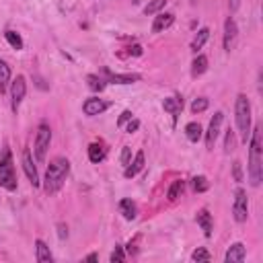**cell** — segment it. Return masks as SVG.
<instances>
[{"instance_id":"obj_1","label":"cell","mask_w":263,"mask_h":263,"mask_svg":"<svg viewBox=\"0 0 263 263\" xmlns=\"http://www.w3.org/2000/svg\"><path fill=\"white\" fill-rule=\"evenodd\" d=\"M261 150V125H255L249 136V183L253 187H259L263 181Z\"/></svg>"},{"instance_id":"obj_2","label":"cell","mask_w":263,"mask_h":263,"mask_svg":"<svg viewBox=\"0 0 263 263\" xmlns=\"http://www.w3.org/2000/svg\"><path fill=\"white\" fill-rule=\"evenodd\" d=\"M68 173H70L68 159H64V156H56V159L48 165V173H46V181H44V191L48 195L58 193L62 189V185H64Z\"/></svg>"},{"instance_id":"obj_3","label":"cell","mask_w":263,"mask_h":263,"mask_svg":"<svg viewBox=\"0 0 263 263\" xmlns=\"http://www.w3.org/2000/svg\"><path fill=\"white\" fill-rule=\"evenodd\" d=\"M235 120H237V128L243 142H249L251 136V101L245 93L237 95L235 101Z\"/></svg>"},{"instance_id":"obj_4","label":"cell","mask_w":263,"mask_h":263,"mask_svg":"<svg viewBox=\"0 0 263 263\" xmlns=\"http://www.w3.org/2000/svg\"><path fill=\"white\" fill-rule=\"evenodd\" d=\"M0 187L6 191H15L17 189V173H15V163H13V152L8 146H4L0 152Z\"/></svg>"},{"instance_id":"obj_5","label":"cell","mask_w":263,"mask_h":263,"mask_svg":"<svg viewBox=\"0 0 263 263\" xmlns=\"http://www.w3.org/2000/svg\"><path fill=\"white\" fill-rule=\"evenodd\" d=\"M49 142H51V130H49V125H48V123H41L39 128H37L35 146H33V152H35V161H37V163H44V161H46Z\"/></svg>"},{"instance_id":"obj_6","label":"cell","mask_w":263,"mask_h":263,"mask_svg":"<svg viewBox=\"0 0 263 263\" xmlns=\"http://www.w3.org/2000/svg\"><path fill=\"white\" fill-rule=\"evenodd\" d=\"M233 216L237 222H247L249 218V199H247V191L245 189H237L235 191V204H233Z\"/></svg>"},{"instance_id":"obj_7","label":"cell","mask_w":263,"mask_h":263,"mask_svg":"<svg viewBox=\"0 0 263 263\" xmlns=\"http://www.w3.org/2000/svg\"><path fill=\"white\" fill-rule=\"evenodd\" d=\"M27 95V82H25V76H17L13 82H10V107L17 113L21 103H23Z\"/></svg>"},{"instance_id":"obj_8","label":"cell","mask_w":263,"mask_h":263,"mask_svg":"<svg viewBox=\"0 0 263 263\" xmlns=\"http://www.w3.org/2000/svg\"><path fill=\"white\" fill-rule=\"evenodd\" d=\"M222 120H224V113L222 111H216L214 118L210 120V125H208V132H206V148L212 150L214 144L220 136V125H222Z\"/></svg>"},{"instance_id":"obj_9","label":"cell","mask_w":263,"mask_h":263,"mask_svg":"<svg viewBox=\"0 0 263 263\" xmlns=\"http://www.w3.org/2000/svg\"><path fill=\"white\" fill-rule=\"evenodd\" d=\"M237 37H239V27H237V23H235V19L228 17V19L224 21V49L228 51V54L235 49Z\"/></svg>"},{"instance_id":"obj_10","label":"cell","mask_w":263,"mask_h":263,"mask_svg":"<svg viewBox=\"0 0 263 263\" xmlns=\"http://www.w3.org/2000/svg\"><path fill=\"white\" fill-rule=\"evenodd\" d=\"M21 163H23V171L27 175V179L31 181V185L33 187H39V175H37V167L33 165V156H31V152L25 148L23 150V159H21Z\"/></svg>"},{"instance_id":"obj_11","label":"cell","mask_w":263,"mask_h":263,"mask_svg":"<svg viewBox=\"0 0 263 263\" xmlns=\"http://www.w3.org/2000/svg\"><path fill=\"white\" fill-rule=\"evenodd\" d=\"M109 105H111V103L103 101V99L91 97V99L85 101V105H82V111H85V115H89V118H95V115H101L103 111H107Z\"/></svg>"},{"instance_id":"obj_12","label":"cell","mask_w":263,"mask_h":263,"mask_svg":"<svg viewBox=\"0 0 263 263\" xmlns=\"http://www.w3.org/2000/svg\"><path fill=\"white\" fill-rule=\"evenodd\" d=\"M247 257V249L243 243H235V245H230L228 251H226V255H224V261L226 263H240V261H245Z\"/></svg>"},{"instance_id":"obj_13","label":"cell","mask_w":263,"mask_h":263,"mask_svg":"<svg viewBox=\"0 0 263 263\" xmlns=\"http://www.w3.org/2000/svg\"><path fill=\"white\" fill-rule=\"evenodd\" d=\"M103 74L107 76V82L111 85H132V82L140 80V74H113L107 68H103Z\"/></svg>"},{"instance_id":"obj_14","label":"cell","mask_w":263,"mask_h":263,"mask_svg":"<svg viewBox=\"0 0 263 263\" xmlns=\"http://www.w3.org/2000/svg\"><path fill=\"white\" fill-rule=\"evenodd\" d=\"M175 23V15L173 13H156L154 23H152V33H161V31L169 29Z\"/></svg>"},{"instance_id":"obj_15","label":"cell","mask_w":263,"mask_h":263,"mask_svg":"<svg viewBox=\"0 0 263 263\" xmlns=\"http://www.w3.org/2000/svg\"><path fill=\"white\" fill-rule=\"evenodd\" d=\"M142 169H144V152H142V150H138V152H136V156H134V161L125 165L123 177H125V179H132V177L138 175Z\"/></svg>"},{"instance_id":"obj_16","label":"cell","mask_w":263,"mask_h":263,"mask_svg":"<svg viewBox=\"0 0 263 263\" xmlns=\"http://www.w3.org/2000/svg\"><path fill=\"white\" fill-rule=\"evenodd\" d=\"M195 220H197L199 228L204 230V235H206V237H212V228H214V222H212V214H210L206 208H202V210H199V212H197V216H195Z\"/></svg>"},{"instance_id":"obj_17","label":"cell","mask_w":263,"mask_h":263,"mask_svg":"<svg viewBox=\"0 0 263 263\" xmlns=\"http://www.w3.org/2000/svg\"><path fill=\"white\" fill-rule=\"evenodd\" d=\"M163 109L167 113H171L173 120H177L179 115H181V111H183V99L181 97H169V99H165L163 101Z\"/></svg>"},{"instance_id":"obj_18","label":"cell","mask_w":263,"mask_h":263,"mask_svg":"<svg viewBox=\"0 0 263 263\" xmlns=\"http://www.w3.org/2000/svg\"><path fill=\"white\" fill-rule=\"evenodd\" d=\"M35 259H37L39 263H51V261H54V255H51L49 247H48L41 239L35 240Z\"/></svg>"},{"instance_id":"obj_19","label":"cell","mask_w":263,"mask_h":263,"mask_svg":"<svg viewBox=\"0 0 263 263\" xmlns=\"http://www.w3.org/2000/svg\"><path fill=\"white\" fill-rule=\"evenodd\" d=\"M105 154H107V150H105V146L101 142H93L89 146V161L95 163V165H99L103 159H105Z\"/></svg>"},{"instance_id":"obj_20","label":"cell","mask_w":263,"mask_h":263,"mask_svg":"<svg viewBox=\"0 0 263 263\" xmlns=\"http://www.w3.org/2000/svg\"><path fill=\"white\" fill-rule=\"evenodd\" d=\"M185 136H187L189 142H199V138L204 136L202 125H199L197 121H189V123L185 125Z\"/></svg>"},{"instance_id":"obj_21","label":"cell","mask_w":263,"mask_h":263,"mask_svg":"<svg viewBox=\"0 0 263 263\" xmlns=\"http://www.w3.org/2000/svg\"><path fill=\"white\" fill-rule=\"evenodd\" d=\"M120 214L125 218V220H134L136 214H138V210H136V204L132 202V199H121L120 202Z\"/></svg>"},{"instance_id":"obj_22","label":"cell","mask_w":263,"mask_h":263,"mask_svg":"<svg viewBox=\"0 0 263 263\" xmlns=\"http://www.w3.org/2000/svg\"><path fill=\"white\" fill-rule=\"evenodd\" d=\"M208 39H210V29H208V27H202V29L197 31V35L193 37V41H191V49L197 54V51L206 46V41H208Z\"/></svg>"},{"instance_id":"obj_23","label":"cell","mask_w":263,"mask_h":263,"mask_svg":"<svg viewBox=\"0 0 263 263\" xmlns=\"http://www.w3.org/2000/svg\"><path fill=\"white\" fill-rule=\"evenodd\" d=\"M206 70H208V58L204 54H197L195 60H193V64H191V74L193 76H202Z\"/></svg>"},{"instance_id":"obj_24","label":"cell","mask_w":263,"mask_h":263,"mask_svg":"<svg viewBox=\"0 0 263 263\" xmlns=\"http://www.w3.org/2000/svg\"><path fill=\"white\" fill-rule=\"evenodd\" d=\"M10 85V66L0 60V95H2Z\"/></svg>"},{"instance_id":"obj_25","label":"cell","mask_w":263,"mask_h":263,"mask_svg":"<svg viewBox=\"0 0 263 263\" xmlns=\"http://www.w3.org/2000/svg\"><path fill=\"white\" fill-rule=\"evenodd\" d=\"M183 189H185V181H181V179H175V181L171 183V187H169V191H167V197H169L171 202H177V199L181 197Z\"/></svg>"},{"instance_id":"obj_26","label":"cell","mask_w":263,"mask_h":263,"mask_svg":"<svg viewBox=\"0 0 263 263\" xmlns=\"http://www.w3.org/2000/svg\"><path fill=\"white\" fill-rule=\"evenodd\" d=\"M165 6H167V0H150V2L144 6V15H146V17L156 15V13H161Z\"/></svg>"},{"instance_id":"obj_27","label":"cell","mask_w":263,"mask_h":263,"mask_svg":"<svg viewBox=\"0 0 263 263\" xmlns=\"http://www.w3.org/2000/svg\"><path fill=\"white\" fill-rule=\"evenodd\" d=\"M191 187H193L195 193H204V191H208V189H210V181L204 175H197V177L191 179Z\"/></svg>"},{"instance_id":"obj_28","label":"cell","mask_w":263,"mask_h":263,"mask_svg":"<svg viewBox=\"0 0 263 263\" xmlns=\"http://www.w3.org/2000/svg\"><path fill=\"white\" fill-rule=\"evenodd\" d=\"M87 82H89V89H91V91L101 93V91L105 89V82H107V80H103V78L97 76V74H89V76H87Z\"/></svg>"},{"instance_id":"obj_29","label":"cell","mask_w":263,"mask_h":263,"mask_svg":"<svg viewBox=\"0 0 263 263\" xmlns=\"http://www.w3.org/2000/svg\"><path fill=\"white\" fill-rule=\"evenodd\" d=\"M4 37H6V41H8V44L13 46L15 49H23V46H25V44H23V37H21L17 31H10V29H8L6 33H4Z\"/></svg>"},{"instance_id":"obj_30","label":"cell","mask_w":263,"mask_h":263,"mask_svg":"<svg viewBox=\"0 0 263 263\" xmlns=\"http://www.w3.org/2000/svg\"><path fill=\"white\" fill-rule=\"evenodd\" d=\"M237 148V138H235V130H226V138H224V152L230 154Z\"/></svg>"},{"instance_id":"obj_31","label":"cell","mask_w":263,"mask_h":263,"mask_svg":"<svg viewBox=\"0 0 263 263\" xmlns=\"http://www.w3.org/2000/svg\"><path fill=\"white\" fill-rule=\"evenodd\" d=\"M208 105H210V101H208L206 97H197V99L191 103V113H202V111H206Z\"/></svg>"},{"instance_id":"obj_32","label":"cell","mask_w":263,"mask_h":263,"mask_svg":"<svg viewBox=\"0 0 263 263\" xmlns=\"http://www.w3.org/2000/svg\"><path fill=\"white\" fill-rule=\"evenodd\" d=\"M191 259H193V261H210V259H212V255H210L208 251L202 247V249H195V251H193Z\"/></svg>"},{"instance_id":"obj_33","label":"cell","mask_w":263,"mask_h":263,"mask_svg":"<svg viewBox=\"0 0 263 263\" xmlns=\"http://www.w3.org/2000/svg\"><path fill=\"white\" fill-rule=\"evenodd\" d=\"M233 177H235L237 183L243 181V165H240V161H235L233 163Z\"/></svg>"},{"instance_id":"obj_34","label":"cell","mask_w":263,"mask_h":263,"mask_svg":"<svg viewBox=\"0 0 263 263\" xmlns=\"http://www.w3.org/2000/svg\"><path fill=\"white\" fill-rule=\"evenodd\" d=\"M113 263L115 261H125V253H123V247L121 245H115V249H113V253H111V257H109Z\"/></svg>"},{"instance_id":"obj_35","label":"cell","mask_w":263,"mask_h":263,"mask_svg":"<svg viewBox=\"0 0 263 263\" xmlns=\"http://www.w3.org/2000/svg\"><path fill=\"white\" fill-rule=\"evenodd\" d=\"M134 118V113L130 111V109H125V111H121V115H120V120H118V125H120V128H123V125L125 123H128L130 120Z\"/></svg>"},{"instance_id":"obj_36","label":"cell","mask_w":263,"mask_h":263,"mask_svg":"<svg viewBox=\"0 0 263 263\" xmlns=\"http://www.w3.org/2000/svg\"><path fill=\"white\" fill-rule=\"evenodd\" d=\"M138 128H140V121L132 118V120L128 121V125H125V134H134V132H138Z\"/></svg>"},{"instance_id":"obj_37","label":"cell","mask_w":263,"mask_h":263,"mask_svg":"<svg viewBox=\"0 0 263 263\" xmlns=\"http://www.w3.org/2000/svg\"><path fill=\"white\" fill-rule=\"evenodd\" d=\"M130 156H132V148H130V146H123V150H121V165H128Z\"/></svg>"},{"instance_id":"obj_38","label":"cell","mask_w":263,"mask_h":263,"mask_svg":"<svg viewBox=\"0 0 263 263\" xmlns=\"http://www.w3.org/2000/svg\"><path fill=\"white\" fill-rule=\"evenodd\" d=\"M58 237L64 240V239H68V226L66 224H58Z\"/></svg>"},{"instance_id":"obj_39","label":"cell","mask_w":263,"mask_h":263,"mask_svg":"<svg viewBox=\"0 0 263 263\" xmlns=\"http://www.w3.org/2000/svg\"><path fill=\"white\" fill-rule=\"evenodd\" d=\"M240 6V0H228V8H230V13H237Z\"/></svg>"},{"instance_id":"obj_40","label":"cell","mask_w":263,"mask_h":263,"mask_svg":"<svg viewBox=\"0 0 263 263\" xmlns=\"http://www.w3.org/2000/svg\"><path fill=\"white\" fill-rule=\"evenodd\" d=\"M130 54H132V56H142V46H138V44L132 46V48H130Z\"/></svg>"},{"instance_id":"obj_41","label":"cell","mask_w":263,"mask_h":263,"mask_svg":"<svg viewBox=\"0 0 263 263\" xmlns=\"http://www.w3.org/2000/svg\"><path fill=\"white\" fill-rule=\"evenodd\" d=\"M97 259H99V257H97V255H95V253H91V255L87 257V261H97Z\"/></svg>"},{"instance_id":"obj_42","label":"cell","mask_w":263,"mask_h":263,"mask_svg":"<svg viewBox=\"0 0 263 263\" xmlns=\"http://www.w3.org/2000/svg\"><path fill=\"white\" fill-rule=\"evenodd\" d=\"M191 2H193V4H195V2H197V0H191Z\"/></svg>"}]
</instances>
